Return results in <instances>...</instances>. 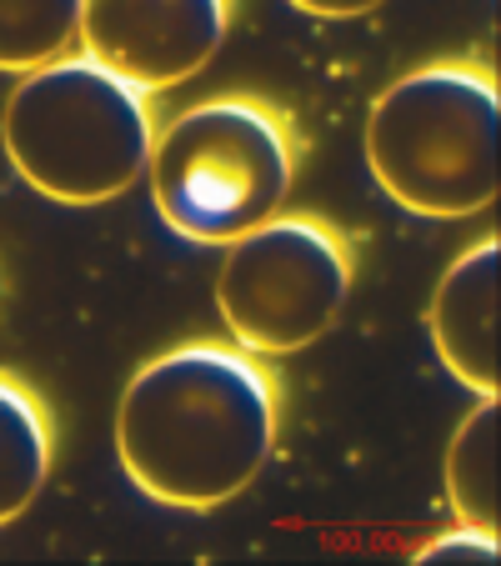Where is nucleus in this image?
I'll return each mask as SVG.
<instances>
[{
    "instance_id": "nucleus-1",
    "label": "nucleus",
    "mask_w": 501,
    "mask_h": 566,
    "mask_svg": "<svg viewBox=\"0 0 501 566\" xmlns=\"http://www.w3.org/2000/svg\"><path fill=\"white\" fill-rule=\"evenodd\" d=\"M276 431L281 391L267 366L241 346L191 342L126 381L116 457L150 502L211 512L261 476Z\"/></svg>"
},
{
    "instance_id": "nucleus-2",
    "label": "nucleus",
    "mask_w": 501,
    "mask_h": 566,
    "mask_svg": "<svg viewBox=\"0 0 501 566\" xmlns=\"http://www.w3.org/2000/svg\"><path fill=\"white\" fill-rule=\"evenodd\" d=\"M497 81L481 65H421L376 96L366 160L396 206L461 221L497 201Z\"/></svg>"
},
{
    "instance_id": "nucleus-3",
    "label": "nucleus",
    "mask_w": 501,
    "mask_h": 566,
    "mask_svg": "<svg viewBox=\"0 0 501 566\" xmlns=\"http://www.w3.org/2000/svg\"><path fill=\"white\" fill-rule=\"evenodd\" d=\"M0 140L31 191L61 206H101L136 186L156 126L136 86L91 55H61L41 71H25V81L11 91Z\"/></svg>"
},
{
    "instance_id": "nucleus-4",
    "label": "nucleus",
    "mask_w": 501,
    "mask_h": 566,
    "mask_svg": "<svg viewBox=\"0 0 501 566\" xmlns=\"http://www.w3.org/2000/svg\"><path fill=\"white\" fill-rule=\"evenodd\" d=\"M146 166L160 221L186 241L231 247L286 206L296 150L276 111L221 96L181 111L150 140Z\"/></svg>"
},
{
    "instance_id": "nucleus-5",
    "label": "nucleus",
    "mask_w": 501,
    "mask_h": 566,
    "mask_svg": "<svg viewBox=\"0 0 501 566\" xmlns=\"http://www.w3.org/2000/svg\"><path fill=\"white\" fill-rule=\"evenodd\" d=\"M352 296V251L316 216H271L226 251L216 306L251 356L311 346Z\"/></svg>"
},
{
    "instance_id": "nucleus-6",
    "label": "nucleus",
    "mask_w": 501,
    "mask_h": 566,
    "mask_svg": "<svg viewBox=\"0 0 501 566\" xmlns=\"http://www.w3.org/2000/svg\"><path fill=\"white\" fill-rule=\"evenodd\" d=\"M231 31V0H81V41L140 96L211 65Z\"/></svg>"
},
{
    "instance_id": "nucleus-7",
    "label": "nucleus",
    "mask_w": 501,
    "mask_h": 566,
    "mask_svg": "<svg viewBox=\"0 0 501 566\" xmlns=\"http://www.w3.org/2000/svg\"><path fill=\"white\" fill-rule=\"evenodd\" d=\"M497 235L467 247L451 271L441 276L437 296H431V342H437L447 371L461 386H471L477 396H497L501 391V371H497Z\"/></svg>"
},
{
    "instance_id": "nucleus-8",
    "label": "nucleus",
    "mask_w": 501,
    "mask_h": 566,
    "mask_svg": "<svg viewBox=\"0 0 501 566\" xmlns=\"http://www.w3.org/2000/svg\"><path fill=\"white\" fill-rule=\"evenodd\" d=\"M51 476V427L21 381L0 376V526H11Z\"/></svg>"
},
{
    "instance_id": "nucleus-9",
    "label": "nucleus",
    "mask_w": 501,
    "mask_h": 566,
    "mask_svg": "<svg viewBox=\"0 0 501 566\" xmlns=\"http://www.w3.org/2000/svg\"><path fill=\"white\" fill-rule=\"evenodd\" d=\"M447 496L461 526L497 532V396H481V407L451 437Z\"/></svg>"
},
{
    "instance_id": "nucleus-10",
    "label": "nucleus",
    "mask_w": 501,
    "mask_h": 566,
    "mask_svg": "<svg viewBox=\"0 0 501 566\" xmlns=\"http://www.w3.org/2000/svg\"><path fill=\"white\" fill-rule=\"evenodd\" d=\"M81 35V0H0V71H41Z\"/></svg>"
},
{
    "instance_id": "nucleus-11",
    "label": "nucleus",
    "mask_w": 501,
    "mask_h": 566,
    "mask_svg": "<svg viewBox=\"0 0 501 566\" xmlns=\"http://www.w3.org/2000/svg\"><path fill=\"white\" fill-rule=\"evenodd\" d=\"M447 556H477V562H491L497 556V532H477V526H457V532L437 536L416 552V562H447Z\"/></svg>"
},
{
    "instance_id": "nucleus-12",
    "label": "nucleus",
    "mask_w": 501,
    "mask_h": 566,
    "mask_svg": "<svg viewBox=\"0 0 501 566\" xmlns=\"http://www.w3.org/2000/svg\"><path fill=\"white\" fill-rule=\"evenodd\" d=\"M286 6H296V11H306V15H321V21H346V15L376 11L382 0H286Z\"/></svg>"
}]
</instances>
